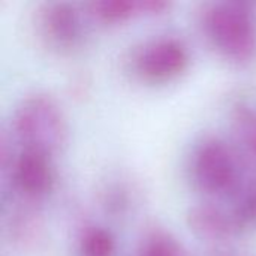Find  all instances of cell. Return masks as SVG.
I'll return each mask as SVG.
<instances>
[{
	"label": "cell",
	"instance_id": "30bf717a",
	"mask_svg": "<svg viewBox=\"0 0 256 256\" xmlns=\"http://www.w3.org/2000/svg\"><path fill=\"white\" fill-rule=\"evenodd\" d=\"M116 240L102 226H87L80 237L81 256H114Z\"/></svg>",
	"mask_w": 256,
	"mask_h": 256
},
{
	"label": "cell",
	"instance_id": "277c9868",
	"mask_svg": "<svg viewBox=\"0 0 256 256\" xmlns=\"http://www.w3.org/2000/svg\"><path fill=\"white\" fill-rule=\"evenodd\" d=\"M189 64L188 46L177 38L162 36L144 44L134 57V69L150 82H165L178 76Z\"/></svg>",
	"mask_w": 256,
	"mask_h": 256
},
{
	"label": "cell",
	"instance_id": "4fadbf2b",
	"mask_svg": "<svg viewBox=\"0 0 256 256\" xmlns=\"http://www.w3.org/2000/svg\"><path fill=\"white\" fill-rule=\"evenodd\" d=\"M234 219L238 226L256 225V180L240 196L234 210Z\"/></svg>",
	"mask_w": 256,
	"mask_h": 256
},
{
	"label": "cell",
	"instance_id": "7a4b0ae2",
	"mask_svg": "<svg viewBox=\"0 0 256 256\" xmlns=\"http://www.w3.org/2000/svg\"><path fill=\"white\" fill-rule=\"evenodd\" d=\"M12 130L24 148L51 156L64 142L68 126L57 100L46 93H34L26 96L15 108Z\"/></svg>",
	"mask_w": 256,
	"mask_h": 256
},
{
	"label": "cell",
	"instance_id": "8fae6325",
	"mask_svg": "<svg viewBox=\"0 0 256 256\" xmlns=\"http://www.w3.org/2000/svg\"><path fill=\"white\" fill-rule=\"evenodd\" d=\"M232 122L248 154L256 162V108L240 104L234 108Z\"/></svg>",
	"mask_w": 256,
	"mask_h": 256
},
{
	"label": "cell",
	"instance_id": "8992f818",
	"mask_svg": "<svg viewBox=\"0 0 256 256\" xmlns=\"http://www.w3.org/2000/svg\"><path fill=\"white\" fill-rule=\"evenodd\" d=\"M39 27L48 42L57 48H72L81 38L76 9L69 3H46L39 10Z\"/></svg>",
	"mask_w": 256,
	"mask_h": 256
},
{
	"label": "cell",
	"instance_id": "ba28073f",
	"mask_svg": "<svg viewBox=\"0 0 256 256\" xmlns=\"http://www.w3.org/2000/svg\"><path fill=\"white\" fill-rule=\"evenodd\" d=\"M90 14L108 24L122 22L129 20L130 16L147 14L146 12V0L132 2V0H96L87 4Z\"/></svg>",
	"mask_w": 256,
	"mask_h": 256
},
{
	"label": "cell",
	"instance_id": "6da1fadb",
	"mask_svg": "<svg viewBox=\"0 0 256 256\" xmlns=\"http://www.w3.org/2000/svg\"><path fill=\"white\" fill-rule=\"evenodd\" d=\"M204 33L228 60L248 63L256 57V18L238 2L210 3L201 14Z\"/></svg>",
	"mask_w": 256,
	"mask_h": 256
},
{
	"label": "cell",
	"instance_id": "5b68a950",
	"mask_svg": "<svg viewBox=\"0 0 256 256\" xmlns=\"http://www.w3.org/2000/svg\"><path fill=\"white\" fill-rule=\"evenodd\" d=\"M12 182L27 200L46 195L54 182L50 154L34 148H22L12 165Z\"/></svg>",
	"mask_w": 256,
	"mask_h": 256
},
{
	"label": "cell",
	"instance_id": "52a82bcc",
	"mask_svg": "<svg viewBox=\"0 0 256 256\" xmlns=\"http://www.w3.org/2000/svg\"><path fill=\"white\" fill-rule=\"evenodd\" d=\"M188 224L192 231L208 240L231 238L240 228L234 216H228L220 208L210 204H200L189 210Z\"/></svg>",
	"mask_w": 256,
	"mask_h": 256
},
{
	"label": "cell",
	"instance_id": "7c38bea8",
	"mask_svg": "<svg viewBox=\"0 0 256 256\" xmlns=\"http://www.w3.org/2000/svg\"><path fill=\"white\" fill-rule=\"evenodd\" d=\"M136 256H183V254L171 237L156 232L144 242Z\"/></svg>",
	"mask_w": 256,
	"mask_h": 256
},
{
	"label": "cell",
	"instance_id": "3957f363",
	"mask_svg": "<svg viewBox=\"0 0 256 256\" xmlns=\"http://www.w3.org/2000/svg\"><path fill=\"white\" fill-rule=\"evenodd\" d=\"M192 177L206 194L231 192L240 180V165L234 150L220 138L204 140L192 158Z\"/></svg>",
	"mask_w": 256,
	"mask_h": 256
},
{
	"label": "cell",
	"instance_id": "9c48e42d",
	"mask_svg": "<svg viewBox=\"0 0 256 256\" xmlns=\"http://www.w3.org/2000/svg\"><path fill=\"white\" fill-rule=\"evenodd\" d=\"M8 231L14 243L28 246L40 237L42 224L36 213L30 210H18L9 219Z\"/></svg>",
	"mask_w": 256,
	"mask_h": 256
}]
</instances>
